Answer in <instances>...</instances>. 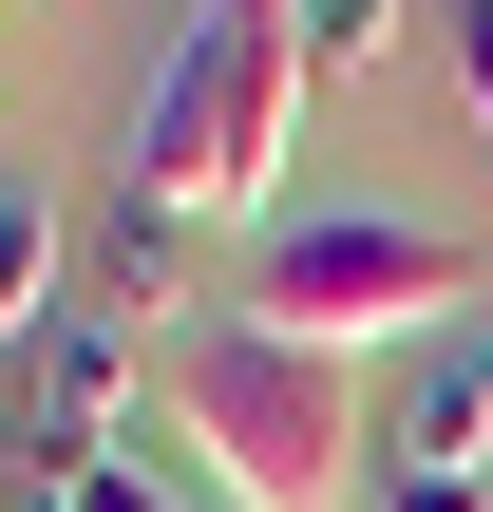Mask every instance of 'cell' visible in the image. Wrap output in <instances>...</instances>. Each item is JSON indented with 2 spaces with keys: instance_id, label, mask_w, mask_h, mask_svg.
<instances>
[{
  "instance_id": "cell-1",
  "label": "cell",
  "mask_w": 493,
  "mask_h": 512,
  "mask_svg": "<svg viewBox=\"0 0 493 512\" xmlns=\"http://www.w3.org/2000/svg\"><path fill=\"white\" fill-rule=\"evenodd\" d=\"M171 437H190V494H209V512H342V494H380L361 361L266 342L247 304L171 342Z\"/></svg>"
},
{
  "instance_id": "cell-11",
  "label": "cell",
  "mask_w": 493,
  "mask_h": 512,
  "mask_svg": "<svg viewBox=\"0 0 493 512\" xmlns=\"http://www.w3.org/2000/svg\"><path fill=\"white\" fill-rule=\"evenodd\" d=\"M209 19H285V0H209Z\"/></svg>"
},
{
  "instance_id": "cell-7",
  "label": "cell",
  "mask_w": 493,
  "mask_h": 512,
  "mask_svg": "<svg viewBox=\"0 0 493 512\" xmlns=\"http://www.w3.org/2000/svg\"><path fill=\"white\" fill-rule=\"evenodd\" d=\"M57 304H76V247H57V209H38V190H0V361H19Z\"/></svg>"
},
{
  "instance_id": "cell-6",
  "label": "cell",
  "mask_w": 493,
  "mask_h": 512,
  "mask_svg": "<svg viewBox=\"0 0 493 512\" xmlns=\"http://www.w3.org/2000/svg\"><path fill=\"white\" fill-rule=\"evenodd\" d=\"M380 475H493V304L456 342H418V380L380 418Z\"/></svg>"
},
{
  "instance_id": "cell-12",
  "label": "cell",
  "mask_w": 493,
  "mask_h": 512,
  "mask_svg": "<svg viewBox=\"0 0 493 512\" xmlns=\"http://www.w3.org/2000/svg\"><path fill=\"white\" fill-rule=\"evenodd\" d=\"M0 494H19V418H0Z\"/></svg>"
},
{
  "instance_id": "cell-5",
  "label": "cell",
  "mask_w": 493,
  "mask_h": 512,
  "mask_svg": "<svg viewBox=\"0 0 493 512\" xmlns=\"http://www.w3.org/2000/svg\"><path fill=\"white\" fill-rule=\"evenodd\" d=\"M190 285H209V228H190V209H152V190H114V209H95V247H76V304H114V323L152 342V323H209Z\"/></svg>"
},
{
  "instance_id": "cell-10",
  "label": "cell",
  "mask_w": 493,
  "mask_h": 512,
  "mask_svg": "<svg viewBox=\"0 0 493 512\" xmlns=\"http://www.w3.org/2000/svg\"><path fill=\"white\" fill-rule=\"evenodd\" d=\"M456 76H475V133H493V0H456Z\"/></svg>"
},
{
  "instance_id": "cell-3",
  "label": "cell",
  "mask_w": 493,
  "mask_h": 512,
  "mask_svg": "<svg viewBox=\"0 0 493 512\" xmlns=\"http://www.w3.org/2000/svg\"><path fill=\"white\" fill-rule=\"evenodd\" d=\"M475 285L493 266L437 209H285V228L247 247V323H266V342H323V361H361V342H456Z\"/></svg>"
},
{
  "instance_id": "cell-9",
  "label": "cell",
  "mask_w": 493,
  "mask_h": 512,
  "mask_svg": "<svg viewBox=\"0 0 493 512\" xmlns=\"http://www.w3.org/2000/svg\"><path fill=\"white\" fill-rule=\"evenodd\" d=\"M361 512H493V475H380Z\"/></svg>"
},
{
  "instance_id": "cell-2",
  "label": "cell",
  "mask_w": 493,
  "mask_h": 512,
  "mask_svg": "<svg viewBox=\"0 0 493 512\" xmlns=\"http://www.w3.org/2000/svg\"><path fill=\"white\" fill-rule=\"evenodd\" d=\"M285 114H304V38L190 0L171 57H152V114H133V190L190 209V228H266V190H285Z\"/></svg>"
},
{
  "instance_id": "cell-8",
  "label": "cell",
  "mask_w": 493,
  "mask_h": 512,
  "mask_svg": "<svg viewBox=\"0 0 493 512\" xmlns=\"http://www.w3.org/2000/svg\"><path fill=\"white\" fill-rule=\"evenodd\" d=\"M399 19H418V0H285L304 76H380V57H399Z\"/></svg>"
},
{
  "instance_id": "cell-4",
  "label": "cell",
  "mask_w": 493,
  "mask_h": 512,
  "mask_svg": "<svg viewBox=\"0 0 493 512\" xmlns=\"http://www.w3.org/2000/svg\"><path fill=\"white\" fill-rule=\"evenodd\" d=\"M0 418H19V475H95V456H133V323L114 304H57L19 361H0Z\"/></svg>"
}]
</instances>
